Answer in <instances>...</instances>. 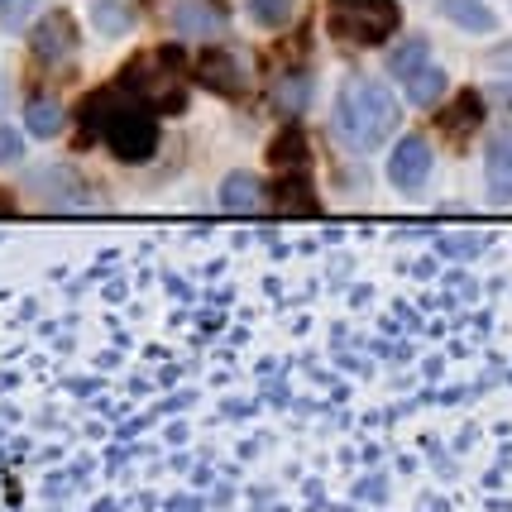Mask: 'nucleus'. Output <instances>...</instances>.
<instances>
[{"mask_svg":"<svg viewBox=\"0 0 512 512\" xmlns=\"http://www.w3.org/2000/svg\"><path fill=\"white\" fill-rule=\"evenodd\" d=\"M398 115V96L374 77H350L335 96V134L355 154H374L383 139L398 130Z\"/></svg>","mask_w":512,"mask_h":512,"instance_id":"1","label":"nucleus"},{"mask_svg":"<svg viewBox=\"0 0 512 512\" xmlns=\"http://www.w3.org/2000/svg\"><path fill=\"white\" fill-rule=\"evenodd\" d=\"M87 120L101 130V139L111 144L115 158H125V163H144V158H154V149H158V120H154V111H149V106L101 96V101H87Z\"/></svg>","mask_w":512,"mask_h":512,"instance_id":"2","label":"nucleus"},{"mask_svg":"<svg viewBox=\"0 0 512 512\" xmlns=\"http://www.w3.org/2000/svg\"><path fill=\"white\" fill-rule=\"evenodd\" d=\"M326 24L340 44L355 48H379L398 34L402 10L398 0H331L326 5Z\"/></svg>","mask_w":512,"mask_h":512,"instance_id":"3","label":"nucleus"},{"mask_svg":"<svg viewBox=\"0 0 512 512\" xmlns=\"http://www.w3.org/2000/svg\"><path fill=\"white\" fill-rule=\"evenodd\" d=\"M130 91V101L149 106V111H182L187 106V87H182V72L173 53H144L139 63H130L120 72V87Z\"/></svg>","mask_w":512,"mask_h":512,"instance_id":"4","label":"nucleus"},{"mask_svg":"<svg viewBox=\"0 0 512 512\" xmlns=\"http://www.w3.org/2000/svg\"><path fill=\"white\" fill-rule=\"evenodd\" d=\"M388 178H393V187H402V192H412V187H422V182L431 178V144H426L422 134H407L398 149H393Z\"/></svg>","mask_w":512,"mask_h":512,"instance_id":"5","label":"nucleus"},{"mask_svg":"<svg viewBox=\"0 0 512 512\" xmlns=\"http://www.w3.org/2000/svg\"><path fill=\"white\" fill-rule=\"evenodd\" d=\"M173 29L187 39H211L225 29V15L211 0H182V5H173Z\"/></svg>","mask_w":512,"mask_h":512,"instance_id":"6","label":"nucleus"},{"mask_svg":"<svg viewBox=\"0 0 512 512\" xmlns=\"http://www.w3.org/2000/svg\"><path fill=\"white\" fill-rule=\"evenodd\" d=\"M29 44H34V53L39 58H67L72 48H77V29H72V20L67 15H48V20L34 24V34H29Z\"/></svg>","mask_w":512,"mask_h":512,"instance_id":"7","label":"nucleus"},{"mask_svg":"<svg viewBox=\"0 0 512 512\" xmlns=\"http://www.w3.org/2000/svg\"><path fill=\"white\" fill-rule=\"evenodd\" d=\"M489 197L498 206L512 201V134H498L489 144Z\"/></svg>","mask_w":512,"mask_h":512,"instance_id":"8","label":"nucleus"},{"mask_svg":"<svg viewBox=\"0 0 512 512\" xmlns=\"http://www.w3.org/2000/svg\"><path fill=\"white\" fill-rule=\"evenodd\" d=\"M201 82H206L211 91H221V96H240V91H245L240 58H230V53H211V58H201Z\"/></svg>","mask_w":512,"mask_h":512,"instance_id":"9","label":"nucleus"},{"mask_svg":"<svg viewBox=\"0 0 512 512\" xmlns=\"http://www.w3.org/2000/svg\"><path fill=\"white\" fill-rule=\"evenodd\" d=\"M221 206L225 211H259L264 206V182L254 178V173H230L225 178V187H221Z\"/></svg>","mask_w":512,"mask_h":512,"instance_id":"10","label":"nucleus"},{"mask_svg":"<svg viewBox=\"0 0 512 512\" xmlns=\"http://www.w3.org/2000/svg\"><path fill=\"white\" fill-rule=\"evenodd\" d=\"M441 15L469 34H493V10L484 0H441Z\"/></svg>","mask_w":512,"mask_h":512,"instance_id":"11","label":"nucleus"},{"mask_svg":"<svg viewBox=\"0 0 512 512\" xmlns=\"http://www.w3.org/2000/svg\"><path fill=\"white\" fill-rule=\"evenodd\" d=\"M402 91H407L412 106H431V101H441V91H446V72L436 63H426L422 72H412V77L402 82Z\"/></svg>","mask_w":512,"mask_h":512,"instance_id":"12","label":"nucleus"},{"mask_svg":"<svg viewBox=\"0 0 512 512\" xmlns=\"http://www.w3.org/2000/svg\"><path fill=\"white\" fill-rule=\"evenodd\" d=\"M24 125L39 134V139H53V134L63 130V106H58L53 96H34V101L24 106Z\"/></svg>","mask_w":512,"mask_h":512,"instance_id":"13","label":"nucleus"},{"mask_svg":"<svg viewBox=\"0 0 512 512\" xmlns=\"http://www.w3.org/2000/svg\"><path fill=\"white\" fill-rule=\"evenodd\" d=\"M91 15H96V29H106V34H125L130 29V5L125 0H96Z\"/></svg>","mask_w":512,"mask_h":512,"instance_id":"14","label":"nucleus"},{"mask_svg":"<svg viewBox=\"0 0 512 512\" xmlns=\"http://www.w3.org/2000/svg\"><path fill=\"white\" fill-rule=\"evenodd\" d=\"M273 163H278V168H307V139L297 130H288L273 144Z\"/></svg>","mask_w":512,"mask_h":512,"instance_id":"15","label":"nucleus"},{"mask_svg":"<svg viewBox=\"0 0 512 512\" xmlns=\"http://www.w3.org/2000/svg\"><path fill=\"white\" fill-rule=\"evenodd\" d=\"M426 67V39H407V44L393 53V72H398V82H407L412 72H422Z\"/></svg>","mask_w":512,"mask_h":512,"instance_id":"16","label":"nucleus"},{"mask_svg":"<svg viewBox=\"0 0 512 512\" xmlns=\"http://www.w3.org/2000/svg\"><path fill=\"white\" fill-rule=\"evenodd\" d=\"M292 5L297 0H249V15L264 24V29H278V24L292 20Z\"/></svg>","mask_w":512,"mask_h":512,"instance_id":"17","label":"nucleus"},{"mask_svg":"<svg viewBox=\"0 0 512 512\" xmlns=\"http://www.w3.org/2000/svg\"><path fill=\"white\" fill-rule=\"evenodd\" d=\"M302 101H307V77L297 72L292 82H278V106L283 111H302Z\"/></svg>","mask_w":512,"mask_h":512,"instance_id":"18","label":"nucleus"},{"mask_svg":"<svg viewBox=\"0 0 512 512\" xmlns=\"http://www.w3.org/2000/svg\"><path fill=\"white\" fill-rule=\"evenodd\" d=\"M20 154H24L20 134L10 130V125H0V163H20Z\"/></svg>","mask_w":512,"mask_h":512,"instance_id":"19","label":"nucleus"},{"mask_svg":"<svg viewBox=\"0 0 512 512\" xmlns=\"http://www.w3.org/2000/svg\"><path fill=\"white\" fill-rule=\"evenodd\" d=\"M5 216H15V197H10V192L0 187V221H5Z\"/></svg>","mask_w":512,"mask_h":512,"instance_id":"20","label":"nucleus"},{"mask_svg":"<svg viewBox=\"0 0 512 512\" xmlns=\"http://www.w3.org/2000/svg\"><path fill=\"white\" fill-rule=\"evenodd\" d=\"M10 5H15V0H0V15H5V10H10Z\"/></svg>","mask_w":512,"mask_h":512,"instance_id":"21","label":"nucleus"}]
</instances>
